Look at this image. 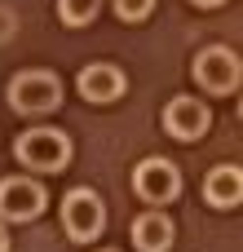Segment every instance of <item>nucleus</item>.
<instances>
[{"instance_id":"1","label":"nucleus","mask_w":243,"mask_h":252,"mask_svg":"<svg viewBox=\"0 0 243 252\" xmlns=\"http://www.w3.org/2000/svg\"><path fill=\"white\" fill-rule=\"evenodd\" d=\"M9 106L18 115H49L62 106V84L53 71H18L9 80Z\"/></svg>"},{"instance_id":"2","label":"nucleus","mask_w":243,"mask_h":252,"mask_svg":"<svg viewBox=\"0 0 243 252\" xmlns=\"http://www.w3.org/2000/svg\"><path fill=\"white\" fill-rule=\"evenodd\" d=\"M13 155H18L27 168H35V173H58V168H66V159H71V142H66V133H58V128H27V133L13 142Z\"/></svg>"},{"instance_id":"3","label":"nucleus","mask_w":243,"mask_h":252,"mask_svg":"<svg viewBox=\"0 0 243 252\" xmlns=\"http://www.w3.org/2000/svg\"><path fill=\"white\" fill-rule=\"evenodd\" d=\"M190 71H195V80L208 89V93H235L243 80V58L235 49H226V44H208V49H199L195 53V62H190Z\"/></svg>"},{"instance_id":"4","label":"nucleus","mask_w":243,"mask_h":252,"mask_svg":"<svg viewBox=\"0 0 243 252\" xmlns=\"http://www.w3.org/2000/svg\"><path fill=\"white\" fill-rule=\"evenodd\" d=\"M62 226H66V235H71L75 244L97 239L102 226H106V208H102V199H97L93 190H71V195L62 199Z\"/></svg>"},{"instance_id":"5","label":"nucleus","mask_w":243,"mask_h":252,"mask_svg":"<svg viewBox=\"0 0 243 252\" xmlns=\"http://www.w3.org/2000/svg\"><path fill=\"white\" fill-rule=\"evenodd\" d=\"M44 213V186L35 177H0V217L31 221Z\"/></svg>"},{"instance_id":"6","label":"nucleus","mask_w":243,"mask_h":252,"mask_svg":"<svg viewBox=\"0 0 243 252\" xmlns=\"http://www.w3.org/2000/svg\"><path fill=\"white\" fill-rule=\"evenodd\" d=\"M133 190H137L146 204H168V199H177V190H182V173H177V164H168V159H142V164L133 168Z\"/></svg>"},{"instance_id":"7","label":"nucleus","mask_w":243,"mask_h":252,"mask_svg":"<svg viewBox=\"0 0 243 252\" xmlns=\"http://www.w3.org/2000/svg\"><path fill=\"white\" fill-rule=\"evenodd\" d=\"M208 124H213V111L199 102V97H173L168 106H164V128L173 133V137H182V142H195V137H204L208 133Z\"/></svg>"},{"instance_id":"8","label":"nucleus","mask_w":243,"mask_h":252,"mask_svg":"<svg viewBox=\"0 0 243 252\" xmlns=\"http://www.w3.org/2000/svg\"><path fill=\"white\" fill-rule=\"evenodd\" d=\"M75 84H80V97H84V102H115L128 80H124V71L111 66V62H89V66L75 75Z\"/></svg>"},{"instance_id":"9","label":"nucleus","mask_w":243,"mask_h":252,"mask_svg":"<svg viewBox=\"0 0 243 252\" xmlns=\"http://www.w3.org/2000/svg\"><path fill=\"white\" fill-rule=\"evenodd\" d=\"M204 199L213 208H235V204H243V168L239 164H217L204 177Z\"/></svg>"},{"instance_id":"10","label":"nucleus","mask_w":243,"mask_h":252,"mask_svg":"<svg viewBox=\"0 0 243 252\" xmlns=\"http://www.w3.org/2000/svg\"><path fill=\"white\" fill-rule=\"evenodd\" d=\"M133 244H137V252H168L173 248V221L164 213H142L133 221Z\"/></svg>"},{"instance_id":"11","label":"nucleus","mask_w":243,"mask_h":252,"mask_svg":"<svg viewBox=\"0 0 243 252\" xmlns=\"http://www.w3.org/2000/svg\"><path fill=\"white\" fill-rule=\"evenodd\" d=\"M97 9H102V0H58V18H62L66 27H84V22H93Z\"/></svg>"},{"instance_id":"12","label":"nucleus","mask_w":243,"mask_h":252,"mask_svg":"<svg viewBox=\"0 0 243 252\" xmlns=\"http://www.w3.org/2000/svg\"><path fill=\"white\" fill-rule=\"evenodd\" d=\"M151 9H155V0H115V13H120L124 22H142Z\"/></svg>"},{"instance_id":"13","label":"nucleus","mask_w":243,"mask_h":252,"mask_svg":"<svg viewBox=\"0 0 243 252\" xmlns=\"http://www.w3.org/2000/svg\"><path fill=\"white\" fill-rule=\"evenodd\" d=\"M13 27H18V18H13V9L9 4H0V44L13 35Z\"/></svg>"},{"instance_id":"14","label":"nucleus","mask_w":243,"mask_h":252,"mask_svg":"<svg viewBox=\"0 0 243 252\" xmlns=\"http://www.w3.org/2000/svg\"><path fill=\"white\" fill-rule=\"evenodd\" d=\"M195 4H199V9H217L221 0H195Z\"/></svg>"},{"instance_id":"15","label":"nucleus","mask_w":243,"mask_h":252,"mask_svg":"<svg viewBox=\"0 0 243 252\" xmlns=\"http://www.w3.org/2000/svg\"><path fill=\"white\" fill-rule=\"evenodd\" d=\"M0 252H9V235H4V226H0Z\"/></svg>"},{"instance_id":"16","label":"nucleus","mask_w":243,"mask_h":252,"mask_svg":"<svg viewBox=\"0 0 243 252\" xmlns=\"http://www.w3.org/2000/svg\"><path fill=\"white\" fill-rule=\"evenodd\" d=\"M239 115H243V97H239Z\"/></svg>"},{"instance_id":"17","label":"nucleus","mask_w":243,"mask_h":252,"mask_svg":"<svg viewBox=\"0 0 243 252\" xmlns=\"http://www.w3.org/2000/svg\"><path fill=\"white\" fill-rule=\"evenodd\" d=\"M106 252H115V248H106Z\"/></svg>"}]
</instances>
